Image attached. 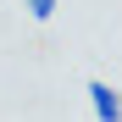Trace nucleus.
Returning <instances> with one entry per match:
<instances>
[{"label":"nucleus","instance_id":"1","mask_svg":"<svg viewBox=\"0 0 122 122\" xmlns=\"http://www.w3.org/2000/svg\"><path fill=\"white\" fill-rule=\"evenodd\" d=\"M89 106H94L100 122H122V94L106 83V78H94V83H89Z\"/></svg>","mask_w":122,"mask_h":122},{"label":"nucleus","instance_id":"2","mask_svg":"<svg viewBox=\"0 0 122 122\" xmlns=\"http://www.w3.org/2000/svg\"><path fill=\"white\" fill-rule=\"evenodd\" d=\"M22 6H28L33 22H50V17H56V0H22Z\"/></svg>","mask_w":122,"mask_h":122}]
</instances>
